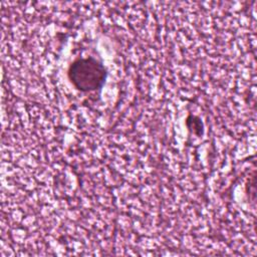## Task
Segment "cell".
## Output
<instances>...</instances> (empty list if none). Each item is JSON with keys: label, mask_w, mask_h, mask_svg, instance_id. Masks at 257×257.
Here are the masks:
<instances>
[{"label": "cell", "mask_w": 257, "mask_h": 257, "mask_svg": "<svg viewBox=\"0 0 257 257\" xmlns=\"http://www.w3.org/2000/svg\"><path fill=\"white\" fill-rule=\"evenodd\" d=\"M104 65L92 56L77 57L67 68V78L70 83L82 92H89L103 86L106 79Z\"/></svg>", "instance_id": "obj_1"}]
</instances>
